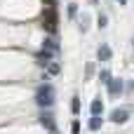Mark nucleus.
I'll list each match as a JSON object with an SVG mask.
<instances>
[{"instance_id":"obj_5","label":"nucleus","mask_w":134,"mask_h":134,"mask_svg":"<svg viewBox=\"0 0 134 134\" xmlns=\"http://www.w3.org/2000/svg\"><path fill=\"white\" fill-rule=\"evenodd\" d=\"M40 122H42V125H45L49 132H54V130H57V127H54V115H52L49 111H42V115H40Z\"/></svg>"},{"instance_id":"obj_7","label":"nucleus","mask_w":134,"mask_h":134,"mask_svg":"<svg viewBox=\"0 0 134 134\" xmlns=\"http://www.w3.org/2000/svg\"><path fill=\"white\" fill-rule=\"evenodd\" d=\"M52 54H54L52 49H45V47H42V52L38 54V59H40V64H42V66H47V64L52 61Z\"/></svg>"},{"instance_id":"obj_13","label":"nucleus","mask_w":134,"mask_h":134,"mask_svg":"<svg viewBox=\"0 0 134 134\" xmlns=\"http://www.w3.org/2000/svg\"><path fill=\"white\" fill-rule=\"evenodd\" d=\"M97 26H99V28H106V26H108V16H106V14H99V19H97Z\"/></svg>"},{"instance_id":"obj_10","label":"nucleus","mask_w":134,"mask_h":134,"mask_svg":"<svg viewBox=\"0 0 134 134\" xmlns=\"http://www.w3.org/2000/svg\"><path fill=\"white\" fill-rule=\"evenodd\" d=\"M87 28H90V16H87V14H82V16H80V31L85 33Z\"/></svg>"},{"instance_id":"obj_11","label":"nucleus","mask_w":134,"mask_h":134,"mask_svg":"<svg viewBox=\"0 0 134 134\" xmlns=\"http://www.w3.org/2000/svg\"><path fill=\"white\" fill-rule=\"evenodd\" d=\"M42 47H45V49H52V52H57V49H59V47L54 45V40H52V38H45V42H42Z\"/></svg>"},{"instance_id":"obj_6","label":"nucleus","mask_w":134,"mask_h":134,"mask_svg":"<svg viewBox=\"0 0 134 134\" xmlns=\"http://www.w3.org/2000/svg\"><path fill=\"white\" fill-rule=\"evenodd\" d=\"M97 57H99V61H108V59L113 57V52H111V47H108V45H101V47H99V52H97Z\"/></svg>"},{"instance_id":"obj_16","label":"nucleus","mask_w":134,"mask_h":134,"mask_svg":"<svg viewBox=\"0 0 134 134\" xmlns=\"http://www.w3.org/2000/svg\"><path fill=\"white\" fill-rule=\"evenodd\" d=\"M75 14H78V7H75V2H71L68 5V19H73Z\"/></svg>"},{"instance_id":"obj_4","label":"nucleus","mask_w":134,"mask_h":134,"mask_svg":"<svg viewBox=\"0 0 134 134\" xmlns=\"http://www.w3.org/2000/svg\"><path fill=\"white\" fill-rule=\"evenodd\" d=\"M127 118H130V111H127V108H115V111L111 113V120H113V122H118V125L127 122Z\"/></svg>"},{"instance_id":"obj_17","label":"nucleus","mask_w":134,"mask_h":134,"mask_svg":"<svg viewBox=\"0 0 134 134\" xmlns=\"http://www.w3.org/2000/svg\"><path fill=\"white\" fill-rule=\"evenodd\" d=\"M71 130H73V134H80V122H73Z\"/></svg>"},{"instance_id":"obj_9","label":"nucleus","mask_w":134,"mask_h":134,"mask_svg":"<svg viewBox=\"0 0 134 134\" xmlns=\"http://www.w3.org/2000/svg\"><path fill=\"white\" fill-rule=\"evenodd\" d=\"M90 130H92V132L101 130V115H92V120H90Z\"/></svg>"},{"instance_id":"obj_18","label":"nucleus","mask_w":134,"mask_h":134,"mask_svg":"<svg viewBox=\"0 0 134 134\" xmlns=\"http://www.w3.org/2000/svg\"><path fill=\"white\" fill-rule=\"evenodd\" d=\"M118 2H120V5H125V2H127V0H118Z\"/></svg>"},{"instance_id":"obj_12","label":"nucleus","mask_w":134,"mask_h":134,"mask_svg":"<svg viewBox=\"0 0 134 134\" xmlns=\"http://www.w3.org/2000/svg\"><path fill=\"white\" fill-rule=\"evenodd\" d=\"M71 111L78 115L80 113V97H73V101H71Z\"/></svg>"},{"instance_id":"obj_3","label":"nucleus","mask_w":134,"mask_h":134,"mask_svg":"<svg viewBox=\"0 0 134 134\" xmlns=\"http://www.w3.org/2000/svg\"><path fill=\"white\" fill-rule=\"evenodd\" d=\"M122 90H125L122 80H118V78H111V82H108V92H111V97H120V94H122Z\"/></svg>"},{"instance_id":"obj_2","label":"nucleus","mask_w":134,"mask_h":134,"mask_svg":"<svg viewBox=\"0 0 134 134\" xmlns=\"http://www.w3.org/2000/svg\"><path fill=\"white\" fill-rule=\"evenodd\" d=\"M45 28H47L49 33L57 31V16H54V9H52V7L45 12Z\"/></svg>"},{"instance_id":"obj_1","label":"nucleus","mask_w":134,"mask_h":134,"mask_svg":"<svg viewBox=\"0 0 134 134\" xmlns=\"http://www.w3.org/2000/svg\"><path fill=\"white\" fill-rule=\"evenodd\" d=\"M35 101H38L40 108H49V106L54 104V87H52L49 82L40 85V87H38V94H35Z\"/></svg>"},{"instance_id":"obj_8","label":"nucleus","mask_w":134,"mask_h":134,"mask_svg":"<svg viewBox=\"0 0 134 134\" xmlns=\"http://www.w3.org/2000/svg\"><path fill=\"white\" fill-rule=\"evenodd\" d=\"M90 111H92V115H101V113H104V104H101V99H94L92 106H90Z\"/></svg>"},{"instance_id":"obj_14","label":"nucleus","mask_w":134,"mask_h":134,"mask_svg":"<svg viewBox=\"0 0 134 134\" xmlns=\"http://www.w3.org/2000/svg\"><path fill=\"white\" fill-rule=\"evenodd\" d=\"M99 80H101V82H104V85H108V82H111V73H108V71H106V68H104V71H101V73H99Z\"/></svg>"},{"instance_id":"obj_15","label":"nucleus","mask_w":134,"mask_h":134,"mask_svg":"<svg viewBox=\"0 0 134 134\" xmlns=\"http://www.w3.org/2000/svg\"><path fill=\"white\" fill-rule=\"evenodd\" d=\"M47 71H49L52 75H57V73H59L61 68H59V64H54V61H49V64H47Z\"/></svg>"}]
</instances>
